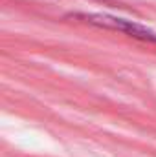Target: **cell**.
Instances as JSON below:
<instances>
[{
    "label": "cell",
    "instance_id": "2",
    "mask_svg": "<svg viewBox=\"0 0 156 157\" xmlns=\"http://www.w3.org/2000/svg\"><path fill=\"white\" fill-rule=\"evenodd\" d=\"M96 2H101V4H107V6H112V7H121L117 0H96Z\"/></svg>",
    "mask_w": 156,
    "mask_h": 157
},
{
    "label": "cell",
    "instance_id": "1",
    "mask_svg": "<svg viewBox=\"0 0 156 157\" xmlns=\"http://www.w3.org/2000/svg\"><path fill=\"white\" fill-rule=\"evenodd\" d=\"M68 18H74L79 22L96 26V28H103V29H112V31H121L132 39L143 40V42H151L156 44V33L153 29L132 22V20H125V18H117L112 15H103V13H76V15H68Z\"/></svg>",
    "mask_w": 156,
    "mask_h": 157
}]
</instances>
